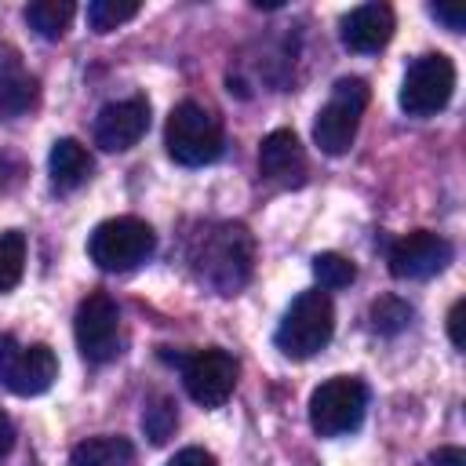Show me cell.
<instances>
[{
	"label": "cell",
	"instance_id": "obj_1",
	"mask_svg": "<svg viewBox=\"0 0 466 466\" xmlns=\"http://www.w3.org/2000/svg\"><path fill=\"white\" fill-rule=\"evenodd\" d=\"M255 244L240 222H211L189 244V262L197 277L218 295H233L251 277Z\"/></svg>",
	"mask_w": 466,
	"mask_h": 466
},
{
	"label": "cell",
	"instance_id": "obj_2",
	"mask_svg": "<svg viewBox=\"0 0 466 466\" xmlns=\"http://www.w3.org/2000/svg\"><path fill=\"white\" fill-rule=\"evenodd\" d=\"M164 146H167V157L182 167H204L211 160L222 157V124L211 109H204L200 102H178L171 113H167V124H164Z\"/></svg>",
	"mask_w": 466,
	"mask_h": 466
},
{
	"label": "cell",
	"instance_id": "obj_3",
	"mask_svg": "<svg viewBox=\"0 0 466 466\" xmlns=\"http://www.w3.org/2000/svg\"><path fill=\"white\" fill-rule=\"evenodd\" d=\"M331 331H335V306H331L328 291H302L284 309L273 342L284 357L306 360L331 342Z\"/></svg>",
	"mask_w": 466,
	"mask_h": 466
},
{
	"label": "cell",
	"instance_id": "obj_4",
	"mask_svg": "<svg viewBox=\"0 0 466 466\" xmlns=\"http://www.w3.org/2000/svg\"><path fill=\"white\" fill-rule=\"evenodd\" d=\"M157 248V233L149 222L135 218V215H116L95 226L91 240H87V255L98 269L106 273H124L142 266Z\"/></svg>",
	"mask_w": 466,
	"mask_h": 466
},
{
	"label": "cell",
	"instance_id": "obj_5",
	"mask_svg": "<svg viewBox=\"0 0 466 466\" xmlns=\"http://www.w3.org/2000/svg\"><path fill=\"white\" fill-rule=\"evenodd\" d=\"M364 106H368V84L364 80L342 76L331 87V98L317 109V120H313V142L320 146V153L339 157L353 146Z\"/></svg>",
	"mask_w": 466,
	"mask_h": 466
},
{
	"label": "cell",
	"instance_id": "obj_6",
	"mask_svg": "<svg viewBox=\"0 0 466 466\" xmlns=\"http://www.w3.org/2000/svg\"><path fill=\"white\" fill-rule=\"evenodd\" d=\"M364 408H368L364 382L353 379V375H335V379H324L313 390V397H309V426L320 437H342V433H353L360 426Z\"/></svg>",
	"mask_w": 466,
	"mask_h": 466
},
{
	"label": "cell",
	"instance_id": "obj_7",
	"mask_svg": "<svg viewBox=\"0 0 466 466\" xmlns=\"http://www.w3.org/2000/svg\"><path fill=\"white\" fill-rule=\"evenodd\" d=\"M455 91V66L448 55H419L404 80H400V109L408 116H433L451 102Z\"/></svg>",
	"mask_w": 466,
	"mask_h": 466
},
{
	"label": "cell",
	"instance_id": "obj_8",
	"mask_svg": "<svg viewBox=\"0 0 466 466\" xmlns=\"http://www.w3.org/2000/svg\"><path fill=\"white\" fill-rule=\"evenodd\" d=\"M58 379V357L44 342H18L15 335L0 339V382L18 397H36Z\"/></svg>",
	"mask_w": 466,
	"mask_h": 466
},
{
	"label": "cell",
	"instance_id": "obj_9",
	"mask_svg": "<svg viewBox=\"0 0 466 466\" xmlns=\"http://www.w3.org/2000/svg\"><path fill=\"white\" fill-rule=\"evenodd\" d=\"M178 371H182V386L186 393L200 404V408H218L226 404V397L233 393L237 386V360L233 353L218 350V346H208V350H193L186 357H175Z\"/></svg>",
	"mask_w": 466,
	"mask_h": 466
},
{
	"label": "cell",
	"instance_id": "obj_10",
	"mask_svg": "<svg viewBox=\"0 0 466 466\" xmlns=\"http://www.w3.org/2000/svg\"><path fill=\"white\" fill-rule=\"evenodd\" d=\"M73 335H76V346L80 353L91 360V364H106L120 353V309L109 295L95 291L87 295L80 306H76V317H73Z\"/></svg>",
	"mask_w": 466,
	"mask_h": 466
},
{
	"label": "cell",
	"instance_id": "obj_11",
	"mask_svg": "<svg viewBox=\"0 0 466 466\" xmlns=\"http://www.w3.org/2000/svg\"><path fill=\"white\" fill-rule=\"evenodd\" d=\"M448 262H451V244L441 233H430V229H415V233L400 237L390 248V273L397 280H426V277H437Z\"/></svg>",
	"mask_w": 466,
	"mask_h": 466
},
{
	"label": "cell",
	"instance_id": "obj_12",
	"mask_svg": "<svg viewBox=\"0 0 466 466\" xmlns=\"http://www.w3.org/2000/svg\"><path fill=\"white\" fill-rule=\"evenodd\" d=\"M149 127V102L146 98H120V102H109L98 109L95 116V146L109 149V153H120V149H131Z\"/></svg>",
	"mask_w": 466,
	"mask_h": 466
},
{
	"label": "cell",
	"instance_id": "obj_13",
	"mask_svg": "<svg viewBox=\"0 0 466 466\" xmlns=\"http://www.w3.org/2000/svg\"><path fill=\"white\" fill-rule=\"evenodd\" d=\"M258 171L277 186H299L306 175V153L291 127H277L258 146Z\"/></svg>",
	"mask_w": 466,
	"mask_h": 466
},
{
	"label": "cell",
	"instance_id": "obj_14",
	"mask_svg": "<svg viewBox=\"0 0 466 466\" xmlns=\"http://www.w3.org/2000/svg\"><path fill=\"white\" fill-rule=\"evenodd\" d=\"M393 36V11L386 4H360L342 18V44L357 55L382 51Z\"/></svg>",
	"mask_w": 466,
	"mask_h": 466
},
{
	"label": "cell",
	"instance_id": "obj_15",
	"mask_svg": "<svg viewBox=\"0 0 466 466\" xmlns=\"http://www.w3.org/2000/svg\"><path fill=\"white\" fill-rule=\"evenodd\" d=\"M36 102V76L22 66L15 47H0V113L22 116Z\"/></svg>",
	"mask_w": 466,
	"mask_h": 466
},
{
	"label": "cell",
	"instance_id": "obj_16",
	"mask_svg": "<svg viewBox=\"0 0 466 466\" xmlns=\"http://www.w3.org/2000/svg\"><path fill=\"white\" fill-rule=\"evenodd\" d=\"M47 171H51L55 189L69 193V189H76V186H84V182L91 178L95 160H91V153H87V149H84L76 138H58V142L51 146Z\"/></svg>",
	"mask_w": 466,
	"mask_h": 466
},
{
	"label": "cell",
	"instance_id": "obj_17",
	"mask_svg": "<svg viewBox=\"0 0 466 466\" xmlns=\"http://www.w3.org/2000/svg\"><path fill=\"white\" fill-rule=\"evenodd\" d=\"M69 466H135V448L124 437H87L73 448Z\"/></svg>",
	"mask_w": 466,
	"mask_h": 466
},
{
	"label": "cell",
	"instance_id": "obj_18",
	"mask_svg": "<svg viewBox=\"0 0 466 466\" xmlns=\"http://www.w3.org/2000/svg\"><path fill=\"white\" fill-rule=\"evenodd\" d=\"M73 11H76V7H73L69 0H36V4L25 7V22H29V29H36V36L58 40V36L69 29Z\"/></svg>",
	"mask_w": 466,
	"mask_h": 466
},
{
	"label": "cell",
	"instance_id": "obj_19",
	"mask_svg": "<svg viewBox=\"0 0 466 466\" xmlns=\"http://www.w3.org/2000/svg\"><path fill=\"white\" fill-rule=\"evenodd\" d=\"M22 269H25V233L4 229L0 233V295L22 280Z\"/></svg>",
	"mask_w": 466,
	"mask_h": 466
},
{
	"label": "cell",
	"instance_id": "obj_20",
	"mask_svg": "<svg viewBox=\"0 0 466 466\" xmlns=\"http://www.w3.org/2000/svg\"><path fill=\"white\" fill-rule=\"evenodd\" d=\"M135 15H138L135 0H91L87 4V25L95 33H113L116 25L131 22Z\"/></svg>",
	"mask_w": 466,
	"mask_h": 466
},
{
	"label": "cell",
	"instance_id": "obj_21",
	"mask_svg": "<svg viewBox=\"0 0 466 466\" xmlns=\"http://www.w3.org/2000/svg\"><path fill=\"white\" fill-rule=\"evenodd\" d=\"M368 317H371V328L379 335H397V331H404L411 324V306L404 299H397V295H382L379 302H371Z\"/></svg>",
	"mask_w": 466,
	"mask_h": 466
},
{
	"label": "cell",
	"instance_id": "obj_22",
	"mask_svg": "<svg viewBox=\"0 0 466 466\" xmlns=\"http://www.w3.org/2000/svg\"><path fill=\"white\" fill-rule=\"evenodd\" d=\"M178 426V411H175V400L171 397H153L142 411V430L153 444H164Z\"/></svg>",
	"mask_w": 466,
	"mask_h": 466
},
{
	"label": "cell",
	"instance_id": "obj_23",
	"mask_svg": "<svg viewBox=\"0 0 466 466\" xmlns=\"http://www.w3.org/2000/svg\"><path fill=\"white\" fill-rule=\"evenodd\" d=\"M313 277L320 280V288L335 291V288H350V284H353L357 266H353L346 255H339V251H320V255L313 258Z\"/></svg>",
	"mask_w": 466,
	"mask_h": 466
},
{
	"label": "cell",
	"instance_id": "obj_24",
	"mask_svg": "<svg viewBox=\"0 0 466 466\" xmlns=\"http://www.w3.org/2000/svg\"><path fill=\"white\" fill-rule=\"evenodd\" d=\"M167 466H215V455L204 448H182L167 459Z\"/></svg>",
	"mask_w": 466,
	"mask_h": 466
},
{
	"label": "cell",
	"instance_id": "obj_25",
	"mask_svg": "<svg viewBox=\"0 0 466 466\" xmlns=\"http://www.w3.org/2000/svg\"><path fill=\"white\" fill-rule=\"evenodd\" d=\"M430 15H433L437 22H444L451 33H462V25H466V11L448 7V4H430Z\"/></svg>",
	"mask_w": 466,
	"mask_h": 466
},
{
	"label": "cell",
	"instance_id": "obj_26",
	"mask_svg": "<svg viewBox=\"0 0 466 466\" xmlns=\"http://www.w3.org/2000/svg\"><path fill=\"white\" fill-rule=\"evenodd\" d=\"M462 317H466V299H459V302L451 306V313H448V339H451V346H455V350H462V346H466Z\"/></svg>",
	"mask_w": 466,
	"mask_h": 466
},
{
	"label": "cell",
	"instance_id": "obj_27",
	"mask_svg": "<svg viewBox=\"0 0 466 466\" xmlns=\"http://www.w3.org/2000/svg\"><path fill=\"white\" fill-rule=\"evenodd\" d=\"M430 466H466V451L462 448H437L430 455Z\"/></svg>",
	"mask_w": 466,
	"mask_h": 466
},
{
	"label": "cell",
	"instance_id": "obj_28",
	"mask_svg": "<svg viewBox=\"0 0 466 466\" xmlns=\"http://www.w3.org/2000/svg\"><path fill=\"white\" fill-rule=\"evenodd\" d=\"M11 444H15V426H11V419L0 411V459L11 451Z\"/></svg>",
	"mask_w": 466,
	"mask_h": 466
}]
</instances>
